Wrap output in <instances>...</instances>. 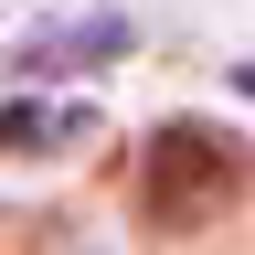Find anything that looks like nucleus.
I'll list each match as a JSON object with an SVG mask.
<instances>
[{
  "mask_svg": "<svg viewBox=\"0 0 255 255\" xmlns=\"http://www.w3.org/2000/svg\"><path fill=\"white\" fill-rule=\"evenodd\" d=\"M245 85H255V64H245Z\"/></svg>",
  "mask_w": 255,
  "mask_h": 255,
  "instance_id": "nucleus-2",
  "label": "nucleus"
},
{
  "mask_svg": "<svg viewBox=\"0 0 255 255\" xmlns=\"http://www.w3.org/2000/svg\"><path fill=\"white\" fill-rule=\"evenodd\" d=\"M85 117H43V107H11V128H0V138L11 149H43V138H75Z\"/></svg>",
  "mask_w": 255,
  "mask_h": 255,
  "instance_id": "nucleus-1",
  "label": "nucleus"
}]
</instances>
